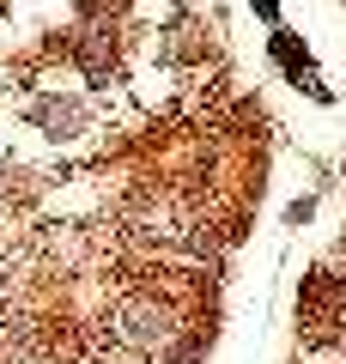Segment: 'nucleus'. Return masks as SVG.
I'll return each mask as SVG.
<instances>
[{
    "label": "nucleus",
    "mask_w": 346,
    "mask_h": 364,
    "mask_svg": "<svg viewBox=\"0 0 346 364\" xmlns=\"http://www.w3.org/2000/svg\"><path fill=\"white\" fill-rule=\"evenodd\" d=\"M249 6H256V13L268 18V25H273V18H280V0H249Z\"/></svg>",
    "instance_id": "423d86ee"
},
{
    "label": "nucleus",
    "mask_w": 346,
    "mask_h": 364,
    "mask_svg": "<svg viewBox=\"0 0 346 364\" xmlns=\"http://www.w3.org/2000/svg\"><path fill=\"white\" fill-rule=\"evenodd\" d=\"M0 298H6V267H0Z\"/></svg>",
    "instance_id": "0eeeda50"
},
{
    "label": "nucleus",
    "mask_w": 346,
    "mask_h": 364,
    "mask_svg": "<svg viewBox=\"0 0 346 364\" xmlns=\"http://www.w3.org/2000/svg\"><path fill=\"white\" fill-rule=\"evenodd\" d=\"M110 340L115 346H128V352H158L170 340V310L158 304V291H128V298H115V310H110Z\"/></svg>",
    "instance_id": "f257e3e1"
},
{
    "label": "nucleus",
    "mask_w": 346,
    "mask_h": 364,
    "mask_svg": "<svg viewBox=\"0 0 346 364\" xmlns=\"http://www.w3.org/2000/svg\"><path fill=\"white\" fill-rule=\"evenodd\" d=\"M25 116H31V122H43L49 134H67V128H79V104H73V97H43V104H31Z\"/></svg>",
    "instance_id": "7ed1b4c3"
},
{
    "label": "nucleus",
    "mask_w": 346,
    "mask_h": 364,
    "mask_svg": "<svg viewBox=\"0 0 346 364\" xmlns=\"http://www.w3.org/2000/svg\"><path fill=\"white\" fill-rule=\"evenodd\" d=\"M273 61H280L292 79H304V73H310V49L292 37V31H273Z\"/></svg>",
    "instance_id": "20e7f679"
},
{
    "label": "nucleus",
    "mask_w": 346,
    "mask_h": 364,
    "mask_svg": "<svg viewBox=\"0 0 346 364\" xmlns=\"http://www.w3.org/2000/svg\"><path fill=\"white\" fill-rule=\"evenodd\" d=\"M310 213H316V200H310V195H304V200H292V207H285V225H304Z\"/></svg>",
    "instance_id": "39448f33"
},
{
    "label": "nucleus",
    "mask_w": 346,
    "mask_h": 364,
    "mask_svg": "<svg viewBox=\"0 0 346 364\" xmlns=\"http://www.w3.org/2000/svg\"><path fill=\"white\" fill-rule=\"evenodd\" d=\"M134 225H140V237H164V243H182V237L201 231V219H194V207L182 195H146Z\"/></svg>",
    "instance_id": "f03ea898"
}]
</instances>
